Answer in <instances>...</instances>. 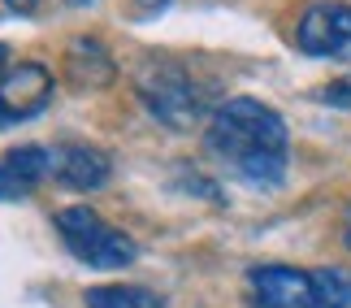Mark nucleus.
<instances>
[{
  "label": "nucleus",
  "mask_w": 351,
  "mask_h": 308,
  "mask_svg": "<svg viewBox=\"0 0 351 308\" xmlns=\"http://www.w3.org/2000/svg\"><path fill=\"white\" fill-rule=\"evenodd\" d=\"M321 308H351V274L347 270H313Z\"/></svg>",
  "instance_id": "10"
},
{
  "label": "nucleus",
  "mask_w": 351,
  "mask_h": 308,
  "mask_svg": "<svg viewBox=\"0 0 351 308\" xmlns=\"http://www.w3.org/2000/svg\"><path fill=\"white\" fill-rule=\"evenodd\" d=\"M139 96H143L147 109H152L156 122H165L173 130H186L199 113H204V100H199L191 74L178 70V65H156L152 74H143L139 78Z\"/></svg>",
  "instance_id": "3"
},
{
  "label": "nucleus",
  "mask_w": 351,
  "mask_h": 308,
  "mask_svg": "<svg viewBox=\"0 0 351 308\" xmlns=\"http://www.w3.org/2000/svg\"><path fill=\"white\" fill-rule=\"evenodd\" d=\"M5 5H9L13 13H35V5H39V0H5Z\"/></svg>",
  "instance_id": "13"
},
{
  "label": "nucleus",
  "mask_w": 351,
  "mask_h": 308,
  "mask_svg": "<svg viewBox=\"0 0 351 308\" xmlns=\"http://www.w3.org/2000/svg\"><path fill=\"white\" fill-rule=\"evenodd\" d=\"M321 104H339V109H351V74L347 78H334L330 87H321Z\"/></svg>",
  "instance_id": "11"
},
{
  "label": "nucleus",
  "mask_w": 351,
  "mask_h": 308,
  "mask_svg": "<svg viewBox=\"0 0 351 308\" xmlns=\"http://www.w3.org/2000/svg\"><path fill=\"white\" fill-rule=\"evenodd\" d=\"M87 308H165V300L147 287H91Z\"/></svg>",
  "instance_id": "9"
},
{
  "label": "nucleus",
  "mask_w": 351,
  "mask_h": 308,
  "mask_svg": "<svg viewBox=\"0 0 351 308\" xmlns=\"http://www.w3.org/2000/svg\"><path fill=\"white\" fill-rule=\"evenodd\" d=\"M52 100V70L39 61H18L0 74V126L31 122Z\"/></svg>",
  "instance_id": "5"
},
{
  "label": "nucleus",
  "mask_w": 351,
  "mask_h": 308,
  "mask_svg": "<svg viewBox=\"0 0 351 308\" xmlns=\"http://www.w3.org/2000/svg\"><path fill=\"white\" fill-rule=\"evenodd\" d=\"M52 226H57L61 244L70 248V257H78L83 265H91V270H126V265L139 257L134 239L113 230V226L104 222L100 213H91L87 204L57 209Z\"/></svg>",
  "instance_id": "2"
},
{
  "label": "nucleus",
  "mask_w": 351,
  "mask_h": 308,
  "mask_svg": "<svg viewBox=\"0 0 351 308\" xmlns=\"http://www.w3.org/2000/svg\"><path fill=\"white\" fill-rule=\"evenodd\" d=\"M48 178V148L22 143L0 156V200H22Z\"/></svg>",
  "instance_id": "8"
},
{
  "label": "nucleus",
  "mask_w": 351,
  "mask_h": 308,
  "mask_svg": "<svg viewBox=\"0 0 351 308\" xmlns=\"http://www.w3.org/2000/svg\"><path fill=\"white\" fill-rule=\"evenodd\" d=\"M204 143L247 187L274 191L287 178V122L278 117V109H269L252 96L226 100L213 113Z\"/></svg>",
  "instance_id": "1"
},
{
  "label": "nucleus",
  "mask_w": 351,
  "mask_h": 308,
  "mask_svg": "<svg viewBox=\"0 0 351 308\" xmlns=\"http://www.w3.org/2000/svg\"><path fill=\"white\" fill-rule=\"evenodd\" d=\"M343 239H347V248H351V213H347V230H343Z\"/></svg>",
  "instance_id": "15"
},
{
  "label": "nucleus",
  "mask_w": 351,
  "mask_h": 308,
  "mask_svg": "<svg viewBox=\"0 0 351 308\" xmlns=\"http://www.w3.org/2000/svg\"><path fill=\"white\" fill-rule=\"evenodd\" d=\"M109 156L91 143H57L48 148V178L61 182L65 191H100L109 182Z\"/></svg>",
  "instance_id": "7"
},
{
  "label": "nucleus",
  "mask_w": 351,
  "mask_h": 308,
  "mask_svg": "<svg viewBox=\"0 0 351 308\" xmlns=\"http://www.w3.org/2000/svg\"><path fill=\"white\" fill-rule=\"evenodd\" d=\"M169 0H134V9H139V18H152V13H160Z\"/></svg>",
  "instance_id": "12"
},
{
  "label": "nucleus",
  "mask_w": 351,
  "mask_h": 308,
  "mask_svg": "<svg viewBox=\"0 0 351 308\" xmlns=\"http://www.w3.org/2000/svg\"><path fill=\"white\" fill-rule=\"evenodd\" d=\"M5 61H9V48H5V44H0V70H5Z\"/></svg>",
  "instance_id": "14"
},
{
  "label": "nucleus",
  "mask_w": 351,
  "mask_h": 308,
  "mask_svg": "<svg viewBox=\"0 0 351 308\" xmlns=\"http://www.w3.org/2000/svg\"><path fill=\"white\" fill-rule=\"evenodd\" d=\"M295 44L308 57H330V61H351V5L343 0H313L300 13Z\"/></svg>",
  "instance_id": "4"
},
{
  "label": "nucleus",
  "mask_w": 351,
  "mask_h": 308,
  "mask_svg": "<svg viewBox=\"0 0 351 308\" xmlns=\"http://www.w3.org/2000/svg\"><path fill=\"white\" fill-rule=\"evenodd\" d=\"M252 308H321L313 274L291 265H256L247 274Z\"/></svg>",
  "instance_id": "6"
}]
</instances>
